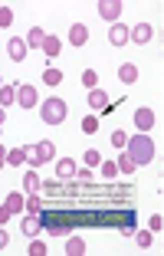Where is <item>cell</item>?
<instances>
[{
  "instance_id": "1",
  "label": "cell",
  "mask_w": 164,
  "mask_h": 256,
  "mask_svg": "<svg viewBox=\"0 0 164 256\" xmlns=\"http://www.w3.org/2000/svg\"><path fill=\"white\" fill-rule=\"evenodd\" d=\"M125 154L134 161V164H151L154 154H158V148H154V142H151L148 135H134V138L125 142Z\"/></svg>"
},
{
  "instance_id": "2",
  "label": "cell",
  "mask_w": 164,
  "mask_h": 256,
  "mask_svg": "<svg viewBox=\"0 0 164 256\" xmlns=\"http://www.w3.org/2000/svg\"><path fill=\"white\" fill-rule=\"evenodd\" d=\"M66 102H62V98H46L43 106H40V118L46 122V125H62V122H66Z\"/></svg>"
},
{
  "instance_id": "3",
  "label": "cell",
  "mask_w": 164,
  "mask_h": 256,
  "mask_svg": "<svg viewBox=\"0 0 164 256\" xmlns=\"http://www.w3.org/2000/svg\"><path fill=\"white\" fill-rule=\"evenodd\" d=\"M56 158V144L52 142H40V144H26V161L30 164H50V161Z\"/></svg>"
},
{
  "instance_id": "4",
  "label": "cell",
  "mask_w": 164,
  "mask_h": 256,
  "mask_svg": "<svg viewBox=\"0 0 164 256\" xmlns=\"http://www.w3.org/2000/svg\"><path fill=\"white\" fill-rule=\"evenodd\" d=\"M40 98H36V86H30V82H23V86H16V106L20 108H33Z\"/></svg>"
},
{
  "instance_id": "5",
  "label": "cell",
  "mask_w": 164,
  "mask_h": 256,
  "mask_svg": "<svg viewBox=\"0 0 164 256\" xmlns=\"http://www.w3.org/2000/svg\"><path fill=\"white\" fill-rule=\"evenodd\" d=\"M98 16L108 20V23H115L122 16V0H102V4H98Z\"/></svg>"
},
{
  "instance_id": "6",
  "label": "cell",
  "mask_w": 164,
  "mask_h": 256,
  "mask_svg": "<svg viewBox=\"0 0 164 256\" xmlns=\"http://www.w3.org/2000/svg\"><path fill=\"white\" fill-rule=\"evenodd\" d=\"M151 36H154V26L151 23H138V26H132L128 30V40H134V43H151Z\"/></svg>"
},
{
  "instance_id": "7",
  "label": "cell",
  "mask_w": 164,
  "mask_h": 256,
  "mask_svg": "<svg viewBox=\"0 0 164 256\" xmlns=\"http://www.w3.org/2000/svg\"><path fill=\"white\" fill-rule=\"evenodd\" d=\"M40 230H43V220H40V214H26V217L20 220V234H23V236H36Z\"/></svg>"
},
{
  "instance_id": "8",
  "label": "cell",
  "mask_w": 164,
  "mask_h": 256,
  "mask_svg": "<svg viewBox=\"0 0 164 256\" xmlns=\"http://www.w3.org/2000/svg\"><path fill=\"white\" fill-rule=\"evenodd\" d=\"M7 53H10V60H14V62H23V60H26V40L14 36L7 43Z\"/></svg>"
},
{
  "instance_id": "9",
  "label": "cell",
  "mask_w": 164,
  "mask_h": 256,
  "mask_svg": "<svg viewBox=\"0 0 164 256\" xmlns=\"http://www.w3.org/2000/svg\"><path fill=\"white\" fill-rule=\"evenodd\" d=\"M154 122H158V115L151 112V108H138V112H134V128H142V132L154 128Z\"/></svg>"
},
{
  "instance_id": "10",
  "label": "cell",
  "mask_w": 164,
  "mask_h": 256,
  "mask_svg": "<svg viewBox=\"0 0 164 256\" xmlns=\"http://www.w3.org/2000/svg\"><path fill=\"white\" fill-rule=\"evenodd\" d=\"M4 207H7L10 214H20V210H26V194H23V190H14V194H7Z\"/></svg>"
},
{
  "instance_id": "11",
  "label": "cell",
  "mask_w": 164,
  "mask_h": 256,
  "mask_svg": "<svg viewBox=\"0 0 164 256\" xmlns=\"http://www.w3.org/2000/svg\"><path fill=\"white\" fill-rule=\"evenodd\" d=\"M108 43L112 46H125L128 43V26L125 23H112V26H108Z\"/></svg>"
},
{
  "instance_id": "12",
  "label": "cell",
  "mask_w": 164,
  "mask_h": 256,
  "mask_svg": "<svg viewBox=\"0 0 164 256\" xmlns=\"http://www.w3.org/2000/svg\"><path fill=\"white\" fill-rule=\"evenodd\" d=\"M89 106H92V112H105L108 108V96L102 89H89Z\"/></svg>"
},
{
  "instance_id": "13",
  "label": "cell",
  "mask_w": 164,
  "mask_h": 256,
  "mask_svg": "<svg viewBox=\"0 0 164 256\" xmlns=\"http://www.w3.org/2000/svg\"><path fill=\"white\" fill-rule=\"evenodd\" d=\"M86 40H89V30H86L82 23H72V26H69V43H72V46H82Z\"/></svg>"
},
{
  "instance_id": "14",
  "label": "cell",
  "mask_w": 164,
  "mask_h": 256,
  "mask_svg": "<svg viewBox=\"0 0 164 256\" xmlns=\"http://www.w3.org/2000/svg\"><path fill=\"white\" fill-rule=\"evenodd\" d=\"M56 174H60L62 181H69V178L76 174V161L72 158H60V161H56Z\"/></svg>"
},
{
  "instance_id": "15",
  "label": "cell",
  "mask_w": 164,
  "mask_h": 256,
  "mask_svg": "<svg viewBox=\"0 0 164 256\" xmlns=\"http://www.w3.org/2000/svg\"><path fill=\"white\" fill-rule=\"evenodd\" d=\"M118 79L125 86H132L134 79H138V66H134V62H125V66H118Z\"/></svg>"
},
{
  "instance_id": "16",
  "label": "cell",
  "mask_w": 164,
  "mask_h": 256,
  "mask_svg": "<svg viewBox=\"0 0 164 256\" xmlns=\"http://www.w3.org/2000/svg\"><path fill=\"white\" fill-rule=\"evenodd\" d=\"M40 50H43L46 56H60V53H62V43H60V40H56V36H46Z\"/></svg>"
},
{
  "instance_id": "17",
  "label": "cell",
  "mask_w": 164,
  "mask_h": 256,
  "mask_svg": "<svg viewBox=\"0 0 164 256\" xmlns=\"http://www.w3.org/2000/svg\"><path fill=\"white\" fill-rule=\"evenodd\" d=\"M7 164H26V144L7 151Z\"/></svg>"
},
{
  "instance_id": "18",
  "label": "cell",
  "mask_w": 164,
  "mask_h": 256,
  "mask_svg": "<svg viewBox=\"0 0 164 256\" xmlns=\"http://www.w3.org/2000/svg\"><path fill=\"white\" fill-rule=\"evenodd\" d=\"M23 190H26V194H36V190H40V174L36 171H26V178H23Z\"/></svg>"
},
{
  "instance_id": "19",
  "label": "cell",
  "mask_w": 164,
  "mask_h": 256,
  "mask_svg": "<svg viewBox=\"0 0 164 256\" xmlns=\"http://www.w3.org/2000/svg\"><path fill=\"white\" fill-rule=\"evenodd\" d=\"M43 40H46L43 26H33V30L26 33V50H30V46H43Z\"/></svg>"
},
{
  "instance_id": "20",
  "label": "cell",
  "mask_w": 164,
  "mask_h": 256,
  "mask_svg": "<svg viewBox=\"0 0 164 256\" xmlns=\"http://www.w3.org/2000/svg\"><path fill=\"white\" fill-rule=\"evenodd\" d=\"M10 102H16V86H0V106L7 108Z\"/></svg>"
},
{
  "instance_id": "21",
  "label": "cell",
  "mask_w": 164,
  "mask_h": 256,
  "mask_svg": "<svg viewBox=\"0 0 164 256\" xmlns=\"http://www.w3.org/2000/svg\"><path fill=\"white\" fill-rule=\"evenodd\" d=\"M66 253L69 256H82L86 253V240H82V236H72V240L66 243Z\"/></svg>"
},
{
  "instance_id": "22",
  "label": "cell",
  "mask_w": 164,
  "mask_h": 256,
  "mask_svg": "<svg viewBox=\"0 0 164 256\" xmlns=\"http://www.w3.org/2000/svg\"><path fill=\"white\" fill-rule=\"evenodd\" d=\"M82 161H86V168H98V164H102V151H98V148H89L86 154H82Z\"/></svg>"
},
{
  "instance_id": "23",
  "label": "cell",
  "mask_w": 164,
  "mask_h": 256,
  "mask_svg": "<svg viewBox=\"0 0 164 256\" xmlns=\"http://www.w3.org/2000/svg\"><path fill=\"white\" fill-rule=\"evenodd\" d=\"M134 243H138L142 250H148L151 243H154V234H151V230H138V234H134Z\"/></svg>"
},
{
  "instance_id": "24",
  "label": "cell",
  "mask_w": 164,
  "mask_h": 256,
  "mask_svg": "<svg viewBox=\"0 0 164 256\" xmlns=\"http://www.w3.org/2000/svg\"><path fill=\"white\" fill-rule=\"evenodd\" d=\"M82 132H86V135H96L98 132V118L96 115H86V118H82Z\"/></svg>"
},
{
  "instance_id": "25",
  "label": "cell",
  "mask_w": 164,
  "mask_h": 256,
  "mask_svg": "<svg viewBox=\"0 0 164 256\" xmlns=\"http://www.w3.org/2000/svg\"><path fill=\"white\" fill-rule=\"evenodd\" d=\"M43 82L46 86H60L62 82V72H60V69H46V72H43Z\"/></svg>"
},
{
  "instance_id": "26",
  "label": "cell",
  "mask_w": 164,
  "mask_h": 256,
  "mask_svg": "<svg viewBox=\"0 0 164 256\" xmlns=\"http://www.w3.org/2000/svg\"><path fill=\"white\" fill-rule=\"evenodd\" d=\"M115 168H118V174H132L138 164H134V161L128 158V154H122V158H118V164H115Z\"/></svg>"
},
{
  "instance_id": "27",
  "label": "cell",
  "mask_w": 164,
  "mask_h": 256,
  "mask_svg": "<svg viewBox=\"0 0 164 256\" xmlns=\"http://www.w3.org/2000/svg\"><path fill=\"white\" fill-rule=\"evenodd\" d=\"M96 82H98V72L96 69H86V72H82V86H86V89H96Z\"/></svg>"
},
{
  "instance_id": "28",
  "label": "cell",
  "mask_w": 164,
  "mask_h": 256,
  "mask_svg": "<svg viewBox=\"0 0 164 256\" xmlns=\"http://www.w3.org/2000/svg\"><path fill=\"white\" fill-rule=\"evenodd\" d=\"M148 230H151V234H161V230H164V217H161V214H154V217L148 220Z\"/></svg>"
},
{
  "instance_id": "29",
  "label": "cell",
  "mask_w": 164,
  "mask_h": 256,
  "mask_svg": "<svg viewBox=\"0 0 164 256\" xmlns=\"http://www.w3.org/2000/svg\"><path fill=\"white\" fill-rule=\"evenodd\" d=\"M26 214H40V197L36 194H26Z\"/></svg>"
},
{
  "instance_id": "30",
  "label": "cell",
  "mask_w": 164,
  "mask_h": 256,
  "mask_svg": "<svg viewBox=\"0 0 164 256\" xmlns=\"http://www.w3.org/2000/svg\"><path fill=\"white\" fill-rule=\"evenodd\" d=\"M115 174H118V168H115L112 161H105V164H102V178H105V181H112Z\"/></svg>"
},
{
  "instance_id": "31",
  "label": "cell",
  "mask_w": 164,
  "mask_h": 256,
  "mask_svg": "<svg viewBox=\"0 0 164 256\" xmlns=\"http://www.w3.org/2000/svg\"><path fill=\"white\" fill-rule=\"evenodd\" d=\"M14 23V10L10 7H0V26H10Z\"/></svg>"
},
{
  "instance_id": "32",
  "label": "cell",
  "mask_w": 164,
  "mask_h": 256,
  "mask_svg": "<svg viewBox=\"0 0 164 256\" xmlns=\"http://www.w3.org/2000/svg\"><path fill=\"white\" fill-rule=\"evenodd\" d=\"M30 256H46V243L43 240H33L30 243Z\"/></svg>"
},
{
  "instance_id": "33",
  "label": "cell",
  "mask_w": 164,
  "mask_h": 256,
  "mask_svg": "<svg viewBox=\"0 0 164 256\" xmlns=\"http://www.w3.org/2000/svg\"><path fill=\"white\" fill-rule=\"evenodd\" d=\"M125 142H128L125 132H112V144H115V148H125Z\"/></svg>"
},
{
  "instance_id": "34",
  "label": "cell",
  "mask_w": 164,
  "mask_h": 256,
  "mask_svg": "<svg viewBox=\"0 0 164 256\" xmlns=\"http://www.w3.org/2000/svg\"><path fill=\"white\" fill-rule=\"evenodd\" d=\"M72 178H76V181H86V184H89L92 181V171H89V168H82V171H76Z\"/></svg>"
},
{
  "instance_id": "35",
  "label": "cell",
  "mask_w": 164,
  "mask_h": 256,
  "mask_svg": "<svg viewBox=\"0 0 164 256\" xmlns=\"http://www.w3.org/2000/svg\"><path fill=\"white\" fill-rule=\"evenodd\" d=\"M10 217H14V214H10V210H7V207H0V226L7 224V220H10Z\"/></svg>"
},
{
  "instance_id": "36",
  "label": "cell",
  "mask_w": 164,
  "mask_h": 256,
  "mask_svg": "<svg viewBox=\"0 0 164 256\" xmlns=\"http://www.w3.org/2000/svg\"><path fill=\"white\" fill-rule=\"evenodd\" d=\"M7 243H10V236H7V230H4V226H0V250L7 246Z\"/></svg>"
},
{
  "instance_id": "37",
  "label": "cell",
  "mask_w": 164,
  "mask_h": 256,
  "mask_svg": "<svg viewBox=\"0 0 164 256\" xmlns=\"http://www.w3.org/2000/svg\"><path fill=\"white\" fill-rule=\"evenodd\" d=\"M7 164V148H4V144H0V168Z\"/></svg>"
},
{
  "instance_id": "38",
  "label": "cell",
  "mask_w": 164,
  "mask_h": 256,
  "mask_svg": "<svg viewBox=\"0 0 164 256\" xmlns=\"http://www.w3.org/2000/svg\"><path fill=\"white\" fill-rule=\"evenodd\" d=\"M4 122H7V108L0 106V125H4Z\"/></svg>"
}]
</instances>
